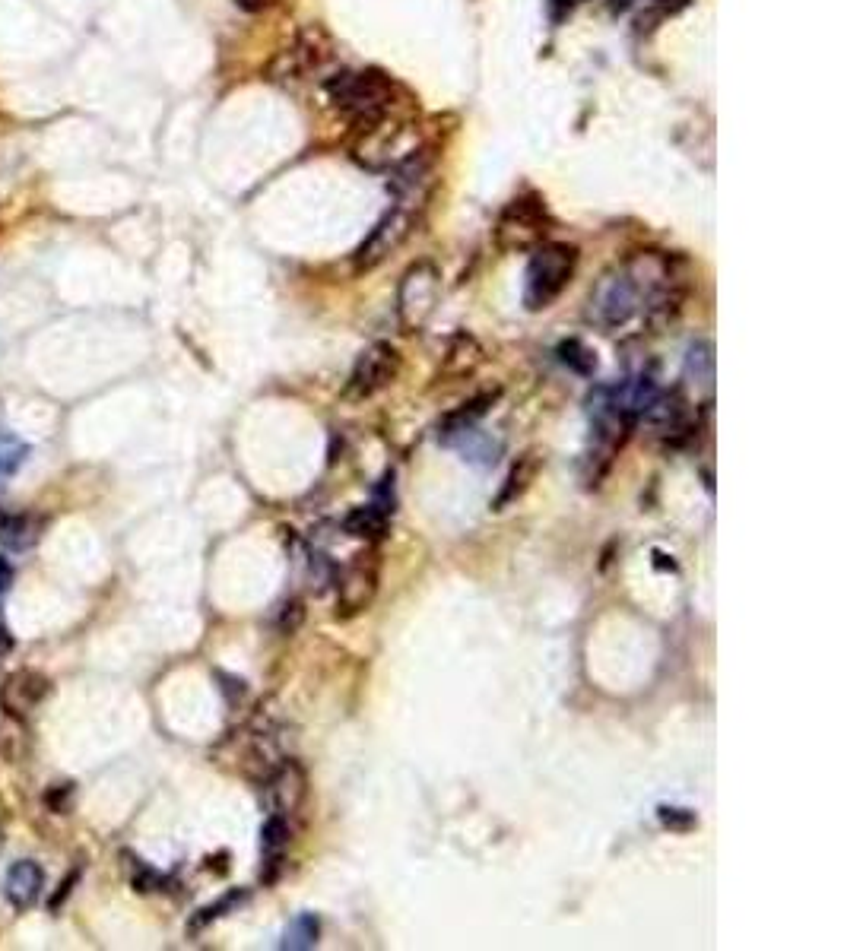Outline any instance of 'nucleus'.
<instances>
[{
  "instance_id": "1",
  "label": "nucleus",
  "mask_w": 847,
  "mask_h": 951,
  "mask_svg": "<svg viewBox=\"0 0 847 951\" xmlns=\"http://www.w3.org/2000/svg\"><path fill=\"white\" fill-rule=\"evenodd\" d=\"M683 298L686 279L676 270V260L648 251L600 279L587 298V321L600 330H619L641 317L657 327L679 311Z\"/></svg>"
},
{
  "instance_id": "2",
  "label": "nucleus",
  "mask_w": 847,
  "mask_h": 951,
  "mask_svg": "<svg viewBox=\"0 0 847 951\" xmlns=\"http://www.w3.org/2000/svg\"><path fill=\"white\" fill-rule=\"evenodd\" d=\"M327 96L346 118L372 127L391 115L397 83L381 70H343L327 80Z\"/></svg>"
},
{
  "instance_id": "3",
  "label": "nucleus",
  "mask_w": 847,
  "mask_h": 951,
  "mask_svg": "<svg viewBox=\"0 0 847 951\" xmlns=\"http://www.w3.org/2000/svg\"><path fill=\"white\" fill-rule=\"evenodd\" d=\"M575 267H578L575 245H562V241H543V245H537L527 264L524 305L530 311L549 308L568 289V283H572Z\"/></svg>"
},
{
  "instance_id": "4",
  "label": "nucleus",
  "mask_w": 847,
  "mask_h": 951,
  "mask_svg": "<svg viewBox=\"0 0 847 951\" xmlns=\"http://www.w3.org/2000/svg\"><path fill=\"white\" fill-rule=\"evenodd\" d=\"M546 203L537 194H524L514 197L505 213L499 216V226H495V241H499L502 251H533L537 245H543L546 238Z\"/></svg>"
},
{
  "instance_id": "5",
  "label": "nucleus",
  "mask_w": 847,
  "mask_h": 951,
  "mask_svg": "<svg viewBox=\"0 0 847 951\" xmlns=\"http://www.w3.org/2000/svg\"><path fill=\"white\" fill-rule=\"evenodd\" d=\"M438 279L441 276L429 260H419V264H413L403 273L400 289H397V314L407 330H419L432 317L438 302Z\"/></svg>"
},
{
  "instance_id": "6",
  "label": "nucleus",
  "mask_w": 847,
  "mask_h": 951,
  "mask_svg": "<svg viewBox=\"0 0 847 951\" xmlns=\"http://www.w3.org/2000/svg\"><path fill=\"white\" fill-rule=\"evenodd\" d=\"M381 581V562L378 555H356L340 574H337V619H353L372 606Z\"/></svg>"
},
{
  "instance_id": "7",
  "label": "nucleus",
  "mask_w": 847,
  "mask_h": 951,
  "mask_svg": "<svg viewBox=\"0 0 847 951\" xmlns=\"http://www.w3.org/2000/svg\"><path fill=\"white\" fill-rule=\"evenodd\" d=\"M397 375H400V352L391 343H375L356 359L343 394L349 400H368L375 397L378 390L388 387Z\"/></svg>"
},
{
  "instance_id": "8",
  "label": "nucleus",
  "mask_w": 847,
  "mask_h": 951,
  "mask_svg": "<svg viewBox=\"0 0 847 951\" xmlns=\"http://www.w3.org/2000/svg\"><path fill=\"white\" fill-rule=\"evenodd\" d=\"M410 232H413V213H410L407 203H397L394 210H388L378 219L372 235L356 248V257H353L356 270L365 273V270H375L378 264H384V260H388L403 241L410 238Z\"/></svg>"
},
{
  "instance_id": "9",
  "label": "nucleus",
  "mask_w": 847,
  "mask_h": 951,
  "mask_svg": "<svg viewBox=\"0 0 847 951\" xmlns=\"http://www.w3.org/2000/svg\"><path fill=\"white\" fill-rule=\"evenodd\" d=\"M330 51H334V45H330V35L321 26L305 29L299 39L292 42V48H286L280 58H276L273 80H283V83L286 80H302L305 73L318 70L330 58Z\"/></svg>"
},
{
  "instance_id": "10",
  "label": "nucleus",
  "mask_w": 847,
  "mask_h": 951,
  "mask_svg": "<svg viewBox=\"0 0 847 951\" xmlns=\"http://www.w3.org/2000/svg\"><path fill=\"white\" fill-rule=\"evenodd\" d=\"M641 419L654 428V435L667 438L673 444L686 441L698 428V416H692V409L679 390H660L654 403L648 406V413H644Z\"/></svg>"
},
{
  "instance_id": "11",
  "label": "nucleus",
  "mask_w": 847,
  "mask_h": 951,
  "mask_svg": "<svg viewBox=\"0 0 847 951\" xmlns=\"http://www.w3.org/2000/svg\"><path fill=\"white\" fill-rule=\"evenodd\" d=\"M305 793H308V777H305V768L299 761L280 758V764H273L270 774H267V783H264V796H267V806L273 815L289 818L305 803Z\"/></svg>"
},
{
  "instance_id": "12",
  "label": "nucleus",
  "mask_w": 847,
  "mask_h": 951,
  "mask_svg": "<svg viewBox=\"0 0 847 951\" xmlns=\"http://www.w3.org/2000/svg\"><path fill=\"white\" fill-rule=\"evenodd\" d=\"M48 692H51L48 676L35 673V669H20V673H13L0 685V707H4V714L23 720L48 698Z\"/></svg>"
},
{
  "instance_id": "13",
  "label": "nucleus",
  "mask_w": 847,
  "mask_h": 951,
  "mask_svg": "<svg viewBox=\"0 0 847 951\" xmlns=\"http://www.w3.org/2000/svg\"><path fill=\"white\" fill-rule=\"evenodd\" d=\"M438 438H441V444L454 447L460 457L476 463V466H492L502 457V441H495L489 432H483V428H476V425L451 428V432H441Z\"/></svg>"
},
{
  "instance_id": "14",
  "label": "nucleus",
  "mask_w": 847,
  "mask_h": 951,
  "mask_svg": "<svg viewBox=\"0 0 847 951\" xmlns=\"http://www.w3.org/2000/svg\"><path fill=\"white\" fill-rule=\"evenodd\" d=\"M45 888V872L35 860H20L13 863L7 879H4V894L13 910H26L39 901V894Z\"/></svg>"
},
{
  "instance_id": "15",
  "label": "nucleus",
  "mask_w": 847,
  "mask_h": 951,
  "mask_svg": "<svg viewBox=\"0 0 847 951\" xmlns=\"http://www.w3.org/2000/svg\"><path fill=\"white\" fill-rule=\"evenodd\" d=\"M289 844V818L283 815H267V822L261 828V853H264V882L276 879V869L283 863V850Z\"/></svg>"
},
{
  "instance_id": "16",
  "label": "nucleus",
  "mask_w": 847,
  "mask_h": 951,
  "mask_svg": "<svg viewBox=\"0 0 847 951\" xmlns=\"http://www.w3.org/2000/svg\"><path fill=\"white\" fill-rule=\"evenodd\" d=\"M683 378L695 390H705V394H711V387H714V346L708 340H698V343L689 346Z\"/></svg>"
},
{
  "instance_id": "17",
  "label": "nucleus",
  "mask_w": 847,
  "mask_h": 951,
  "mask_svg": "<svg viewBox=\"0 0 847 951\" xmlns=\"http://www.w3.org/2000/svg\"><path fill=\"white\" fill-rule=\"evenodd\" d=\"M42 524L35 517H0V546H7L13 552H26L39 543Z\"/></svg>"
},
{
  "instance_id": "18",
  "label": "nucleus",
  "mask_w": 847,
  "mask_h": 951,
  "mask_svg": "<svg viewBox=\"0 0 847 951\" xmlns=\"http://www.w3.org/2000/svg\"><path fill=\"white\" fill-rule=\"evenodd\" d=\"M388 514H384L381 508H375V505H368V508H356L353 514H349L346 520H343V530H346V536H356V539H381L384 536V530H388Z\"/></svg>"
},
{
  "instance_id": "19",
  "label": "nucleus",
  "mask_w": 847,
  "mask_h": 951,
  "mask_svg": "<svg viewBox=\"0 0 847 951\" xmlns=\"http://www.w3.org/2000/svg\"><path fill=\"white\" fill-rule=\"evenodd\" d=\"M556 356H559V362L568 371H575V375H581V378H594L597 375V352L587 346L584 340H562L559 349H556Z\"/></svg>"
},
{
  "instance_id": "20",
  "label": "nucleus",
  "mask_w": 847,
  "mask_h": 951,
  "mask_svg": "<svg viewBox=\"0 0 847 951\" xmlns=\"http://www.w3.org/2000/svg\"><path fill=\"white\" fill-rule=\"evenodd\" d=\"M533 476H537V457L527 454L524 460H518V463L511 466V473H508V479H505V489H502L499 498H495V511H502L505 505H511L514 498H521V495L527 492V486H530Z\"/></svg>"
},
{
  "instance_id": "21",
  "label": "nucleus",
  "mask_w": 847,
  "mask_h": 951,
  "mask_svg": "<svg viewBox=\"0 0 847 951\" xmlns=\"http://www.w3.org/2000/svg\"><path fill=\"white\" fill-rule=\"evenodd\" d=\"M318 936H321V923L315 913H299L296 920L289 923L286 936H283V948H292V951H305V948H315L318 945Z\"/></svg>"
},
{
  "instance_id": "22",
  "label": "nucleus",
  "mask_w": 847,
  "mask_h": 951,
  "mask_svg": "<svg viewBox=\"0 0 847 951\" xmlns=\"http://www.w3.org/2000/svg\"><path fill=\"white\" fill-rule=\"evenodd\" d=\"M492 403H495V394H486V397H476V400L464 403L460 409H454L451 416H445V422H441V432H451V428H464V425H476L489 413Z\"/></svg>"
},
{
  "instance_id": "23",
  "label": "nucleus",
  "mask_w": 847,
  "mask_h": 951,
  "mask_svg": "<svg viewBox=\"0 0 847 951\" xmlns=\"http://www.w3.org/2000/svg\"><path fill=\"white\" fill-rule=\"evenodd\" d=\"M26 457H29L26 441H20V438L10 435V432H0V479L13 476V473L26 463Z\"/></svg>"
},
{
  "instance_id": "24",
  "label": "nucleus",
  "mask_w": 847,
  "mask_h": 951,
  "mask_svg": "<svg viewBox=\"0 0 847 951\" xmlns=\"http://www.w3.org/2000/svg\"><path fill=\"white\" fill-rule=\"evenodd\" d=\"M302 619H305L302 603H299V600H289V603H283V609H280V622H276V628H280V634H296L299 625H302Z\"/></svg>"
},
{
  "instance_id": "25",
  "label": "nucleus",
  "mask_w": 847,
  "mask_h": 951,
  "mask_svg": "<svg viewBox=\"0 0 847 951\" xmlns=\"http://www.w3.org/2000/svg\"><path fill=\"white\" fill-rule=\"evenodd\" d=\"M242 901H245V894H242V891L226 894V898L219 901V904H213V907H207V910H200V917L194 920V929H197V926H207V923H210V920H216V917H223L226 910H232L235 904H242Z\"/></svg>"
},
{
  "instance_id": "26",
  "label": "nucleus",
  "mask_w": 847,
  "mask_h": 951,
  "mask_svg": "<svg viewBox=\"0 0 847 951\" xmlns=\"http://www.w3.org/2000/svg\"><path fill=\"white\" fill-rule=\"evenodd\" d=\"M660 822H664L667 828L683 831V828H692V825H695V815H692L689 809H670V806H660Z\"/></svg>"
},
{
  "instance_id": "27",
  "label": "nucleus",
  "mask_w": 847,
  "mask_h": 951,
  "mask_svg": "<svg viewBox=\"0 0 847 951\" xmlns=\"http://www.w3.org/2000/svg\"><path fill=\"white\" fill-rule=\"evenodd\" d=\"M238 4V10H245V13H264V10H270L276 0H235Z\"/></svg>"
},
{
  "instance_id": "28",
  "label": "nucleus",
  "mask_w": 847,
  "mask_h": 951,
  "mask_svg": "<svg viewBox=\"0 0 847 951\" xmlns=\"http://www.w3.org/2000/svg\"><path fill=\"white\" fill-rule=\"evenodd\" d=\"M10 581H13V571L7 562H0V600H4V593L10 590Z\"/></svg>"
},
{
  "instance_id": "29",
  "label": "nucleus",
  "mask_w": 847,
  "mask_h": 951,
  "mask_svg": "<svg viewBox=\"0 0 847 951\" xmlns=\"http://www.w3.org/2000/svg\"><path fill=\"white\" fill-rule=\"evenodd\" d=\"M565 4H581V0H565Z\"/></svg>"
}]
</instances>
